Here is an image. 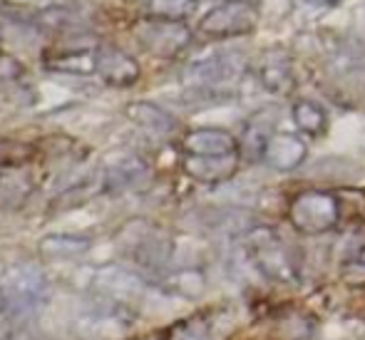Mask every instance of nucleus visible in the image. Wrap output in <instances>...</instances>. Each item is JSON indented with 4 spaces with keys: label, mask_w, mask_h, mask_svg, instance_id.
<instances>
[{
    "label": "nucleus",
    "mask_w": 365,
    "mask_h": 340,
    "mask_svg": "<svg viewBox=\"0 0 365 340\" xmlns=\"http://www.w3.org/2000/svg\"><path fill=\"white\" fill-rule=\"evenodd\" d=\"M244 249L254 269L269 281L293 283L298 278V266L293 261V254L274 229H266V226L251 229L244 236Z\"/></svg>",
    "instance_id": "nucleus-1"
},
{
    "label": "nucleus",
    "mask_w": 365,
    "mask_h": 340,
    "mask_svg": "<svg viewBox=\"0 0 365 340\" xmlns=\"http://www.w3.org/2000/svg\"><path fill=\"white\" fill-rule=\"evenodd\" d=\"M289 221L291 226L303 236H321L336 229L341 221V204L338 194L311 189L301 192L289 204Z\"/></svg>",
    "instance_id": "nucleus-2"
},
{
    "label": "nucleus",
    "mask_w": 365,
    "mask_h": 340,
    "mask_svg": "<svg viewBox=\"0 0 365 340\" xmlns=\"http://www.w3.org/2000/svg\"><path fill=\"white\" fill-rule=\"evenodd\" d=\"M256 25H259V5L254 0H224L204 15L199 30L209 38H239L254 33Z\"/></svg>",
    "instance_id": "nucleus-3"
},
{
    "label": "nucleus",
    "mask_w": 365,
    "mask_h": 340,
    "mask_svg": "<svg viewBox=\"0 0 365 340\" xmlns=\"http://www.w3.org/2000/svg\"><path fill=\"white\" fill-rule=\"evenodd\" d=\"M246 72V58L241 53H217L212 58L194 60L187 70H184V85L192 87L197 92H209L217 87L234 82Z\"/></svg>",
    "instance_id": "nucleus-4"
},
{
    "label": "nucleus",
    "mask_w": 365,
    "mask_h": 340,
    "mask_svg": "<svg viewBox=\"0 0 365 340\" xmlns=\"http://www.w3.org/2000/svg\"><path fill=\"white\" fill-rule=\"evenodd\" d=\"M137 40L147 53L157 58H174L192 43V30L184 25V20H164L147 15L137 25Z\"/></svg>",
    "instance_id": "nucleus-5"
},
{
    "label": "nucleus",
    "mask_w": 365,
    "mask_h": 340,
    "mask_svg": "<svg viewBox=\"0 0 365 340\" xmlns=\"http://www.w3.org/2000/svg\"><path fill=\"white\" fill-rule=\"evenodd\" d=\"M140 63L132 55L122 53L112 45H97L95 48V75L102 77L107 85L130 87L140 80Z\"/></svg>",
    "instance_id": "nucleus-6"
},
{
    "label": "nucleus",
    "mask_w": 365,
    "mask_h": 340,
    "mask_svg": "<svg viewBox=\"0 0 365 340\" xmlns=\"http://www.w3.org/2000/svg\"><path fill=\"white\" fill-rule=\"evenodd\" d=\"M43 288H45V281L40 276V271H33V269H18L8 276V281L3 283V303L5 308L15 313H23V311H30L33 306H38V298L43 296Z\"/></svg>",
    "instance_id": "nucleus-7"
},
{
    "label": "nucleus",
    "mask_w": 365,
    "mask_h": 340,
    "mask_svg": "<svg viewBox=\"0 0 365 340\" xmlns=\"http://www.w3.org/2000/svg\"><path fill=\"white\" fill-rule=\"evenodd\" d=\"M308 147L303 137L293 132H276L264 149V162L276 172H293L306 162Z\"/></svg>",
    "instance_id": "nucleus-8"
},
{
    "label": "nucleus",
    "mask_w": 365,
    "mask_h": 340,
    "mask_svg": "<svg viewBox=\"0 0 365 340\" xmlns=\"http://www.w3.org/2000/svg\"><path fill=\"white\" fill-rule=\"evenodd\" d=\"M182 147L187 154H197V157H221V154L239 152V139L219 127H199L184 135Z\"/></svg>",
    "instance_id": "nucleus-9"
},
{
    "label": "nucleus",
    "mask_w": 365,
    "mask_h": 340,
    "mask_svg": "<svg viewBox=\"0 0 365 340\" xmlns=\"http://www.w3.org/2000/svg\"><path fill=\"white\" fill-rule=\"evenodd\" d=\"M276 122H279V107H264L246 120L244 137H241V149L246 157L264 159L266 144L276 135Z\"/></svg>",
    "instance_id": "nucleus-10"
},
{
    "label": "nucleus",
    "mask_w": 365,
    "mask_h": 340,
    "mask_svg": "<svg viewBox=\"0 0 365 340\" xmlns=\"http://www.w3.org/2000/svg\"><path fill=\"white\" fill-rule=\"evenodd\" d=\"M239 169V152L221 154V157H197L187 154L184 157V172L202 184H221L231 179Z\"/></svg>",
    "instance_id": "nucleus-11"
},
{
    "label": "nucleus",
    "mask_w": 365,
    "mask_h": 340,
    "mask_svg": "<svg viewBox=\"0 0 365 340\" xmlns=\"http://www.w3.org/2000/svg\"><path fill=\"white\" fill-rule=\"evenodd\" d=\"M127 115H130L132 122H137L149 132H157V135H169V132L177 130V120L167 110H162L159 105H152V102H132L127 107Z\"/></svg>",
    "instance_id": "nucleus-12"
},
{
    "label": "nucleus",
    "mask_w": 365,
    "mask_h": 340,
    "mask_svg": "<svg viewBox=\"0 0 365 340\" xmlns=\"http://www.w3.org/2000/svg\"><path fill=\"white\" fill-rule=\"evenodd\" d=\"M293 125L308 137H323L328 130V112L313 100H298L291 110Z\"/></svg>",
    "instance_id": "nucleus-13"
},
{
    "label": "nucleus",
    "mask_w": 365,
    "mask_h": 340,
    "mask_svg": "<svg viewBox=\"0 0 365 340\" xmlns=\"http://www.w3.org/2000/svg\"><path fill=\"white\" fill-rule=\"evenodd\" d=\"M259 82L271 95H291L296 90V77L289 65L284 63H266L259 72Z\"/></svg>",
    "instance_id": "nucleus-14"
},
{
    "label": "nucleus",
    "mask_w": 365,
    "mask_h": 340,
    "mask_svg": "<svg viewBox=\"0 0 365 340\" xmlns=\"http://www.w3.org/2000/svg\"><path fill=\"white\" fill-rule=\"evenodd\" d=\"M50 70L73 72V75H95V48L77 50V53H60L53 60H45Z\"/></svg>",
    "instance_id": "nucleus-15"
},
{
    "label": "nucleus",
    "mask_w": 365,
    "mask_h": 340,
    "mask_svg": "<svg viewBox=\"0 0 365 340\" xmlns=\"http://www.w3.org/2000/svg\"><path fill=\"white\" fill-rule=\"evenodd\" d=\"M40 249L50 256H77L90 249V239H85V236L58 234V236H48V239L40 244Z\"/></svg>",
    "instance_id": "nucleus-16"
},
{
    "label": "nucleus",
    "mask_w": 365,
    "mask_h": 340,
    "mask_svg": "<svg viewBox=\"0 0 365 340\" xmlns=\"http://www.w3.org/2000/svg\"><path fill=\"white\" fill-rule=\"evenodd\" d=\"M194 8L197 0H147V13L164 20H184L194 13Z\"/></svg>",
    "instance_id": "nucleus-17"
},
{
    "label": "nucleus",
    "mask_w": 365,
    "mask_h": 340,
    "mask_svg": "<svg viewBox=\"0 0 365 340\" xmlns=\"http://www.w3.org/2000/svg\"><path fill=\"white\" fill-rule=\"evenodd\" d=\"M40 23L48 25L53 30H73V28H85L82 23V15L73 13V10H65V8H53L48 13L40 15Z\"/></svg>",
    "instance_id": "nucleus-18"
},
{
    "label": "nucleus",
    "mask_w": 365,
    "mask_h": 340,
    "mask_svg": "<svg viewBox=\"0 0 365 340\" xmlns=\"http://www.w3.org/2000/svg\"><path fill=\"white\" fill-rule=\"evenodd\" d=\"M341 278L346 286L363 288L365 286V259H351L341 266Z\"/></svg>",
    "instance_id": "nucleus-19"
},
{
    "label": "nucleus",
    "mask_w": 365,
    "mask_h": 340,
    "mask_svg": "<svg viewBox=\"0 0 365 340\" xmlns=\"http://www.w3.org/2000/svg\"><path fill=\"white\" fill-rule=\"evenodd\" d=\"M23 72L20 63L10 55H0V82H8V80H15V77Z\"/></svg>",
    "instance_id": "nucleus-20"
},
{
    "label": "nucleus",
    "mask_w": 365,
    "mask_h": 340,
    "mask_svg": "<svg viewBox=\"0 0 365 340\" xmlns=\"http://www.w3.org/2000/svg\"><path fill=\"white\" fill-rule=\"evenodd\" d=\"M306 3H313V5H323V3H331V0H306Z\"/></svg>",
    "instance_id": "nucleus-21"
}]
</instances>
